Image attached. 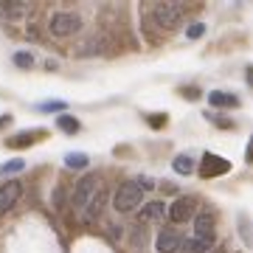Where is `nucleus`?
<instances>
[{"label":"nucleus","instance_id":"f257e3e1","mask_svg":"<svg viewBox=\"0 0 253 253\" xmlns=\"http://www.w3.org/2000/svg\"><path fill=\"white\" fill-rule=\"evenodd\" d=\"M141 200H144V191L138 183H124V186H118L116 197H113V208L126 214V211H135L141 206Z\"/></svg>","mask_w":253,"mask_h":253},{"label":"nucleus","instance_id":"f03ea898","mask_svg":"<svg viewBox=\"0 0 253 253\" xmlns=\"http://www.w3.org/2000/svg\"><path fill=\"white\" fill-rule=\"evenodd\" d=\"M99 189H101L99 177H96V174H84V177L76 183V189H73V208L82 211V208L96 197V191H99Z\"/></svg>","mask_w":253,"mask_h":253},{"label":"nucleus","instance_id":"7ed1b4c3","mask_svg":"<svg viewBox=\"0 0 253 253\" xmlns=\"http://www.w3.org/2000/svg\"><path fill=\"white\" fill-rule=\"evenodd\" d=\"M48 28H51L54 37H71L82 28V20L76 14H71V11H56L51 17V23H48Z\"/></svg>","mask_w":253,"mask_h":253},{"label":"nucleus","instance_id":"20e7f679","mask_svg":"<svg viewBox=\"0 0 253 253\" xmlns=\"http://www.w3.org/2000/svg\"><path fill=\"white\" fill-rule=\"evenodd\" d=\"M194 208H197V200L194 197H177L172 206L166 208V217L172 222H186V219L194 217Z\"/></svg>","mask_w":253,"mask_h":253},{"label":"nucleus","instance_id":"39448f33","mask_svg":"<svg viewBox=\"0 0 253 253\" xmlns=\"http://www.w3.org/2000/svg\"><path fill=\"white\" fill-rule=\"evenodd\" d=\"M155 20H158V26H163V28H174L183 20V6L180 3H163V6L155 9Z\"/></svg>","mask_w":253,"mask_h":253},{"label":"nucleus","instance_id":"423d86ee","mask_svg":"<svg viewBox=\"0 0 253 253\" xmlns=\"http://www.w3.org/2000/svg\"><path fill=\"white\" fill-rule=\"evenodd\" d=\"M228 169H231V161L219 158V155H206L203 166H200V174L203 177H217V174H225Z\"/></svg>","mask_w":253,"mask_h":253},{"label":"nucleus","instance_id":"0eeeda50","mask_svg":"<svg viewBox=\"0 0 253 253\" xmlns=\"http://www.w3.org/2000/svg\"><path fill=\"white\" fill-rule=\"evenodd\" d=\"M20 194H23V186H20L17 180H9L3 189H0V214H6V211H11V208L17 206Z\"/></svg>","mask_w":253,"mask_h":253},{"label":"nucleus","instance_id":"6e6552de","mask_svg":"<svg viewBox=\"0 0 253 253\" xmlns=\"http://www.w3.org/2000/svg\"><path fill=\"white\" fill-rule=\"evenodd\" d=\"M163 217H166V203H161V200L146 203V206L141 208V214H138L141 222H163Z\"/></svg>","mask_w":253,"mask_h":253},{"label":"nucleus","instance_id":"1a4fd4ad","mask_svg":"<svg viewBox=\"0 0 253 253\" xmlns=\"http://www.w3.org/2000/svg\"><path fill=\"white\" fill-rule=\"evenodd\" d=\"M180 242H183V239L177 234H169V231H166V234L158 236L155 248H158V253H177V251H180Z\"/></svg>","mask_w":253,"mask_h":253},{"label":"nucleus","instance_id":"9d476101","mask_svg":"<svg viewBox=\"0 0 253 253\" xmlns=\"http://www.w3.org/2000/svg\"><path fill=\"white\" fill-rule=\"evenodd\" d=\"M194 231H197V239H206V242H211V236H214V217L200 214L197 222H194Z\"/></svg>","mask_w":253,"mask_h":253},{"label":"nucleus","instance_id":"9b49d317","mask_svg":"<svg viewBox=\"0 0 253 253\" xmlns=\"http://www.w3.org/2000/svg\"><path fill=\"white\" fill-rule=\"evenodd\" d=\"M208 101H211L214 107H236V104H239V99H236V96H231V93H222V90L208 93Z\"/></svg>","mask_w":253,"mask_h":253},{"label":"nucleus","instance_id":"f8f14e48","mask_svg":"<svg viewBox=\"0 0 253 253\" xmlns=\"http://www.w3.org/2000/svg\"><path fill=\"white\" fill-rule=\"evenodd\" d=\"M208 248H211V242H206V239H197V236H191V239L180 242V251H177V253H206Z\"/></svg>","mask_w":253,"mask_h":253},{"label":"nucleus","instance_id":"ddd939ff","mask_svg":"<svg viewBox=\"0 0 253 253\" xmlns=\"http://www.w3.org/2000/svg\"><path fill=\"white\" fill-rule=\"evenodd\" d=\"M191 169H194V161H191L189 155H177L174 158V172L177 174H189Z\"/></svg>","mask_w":253,"mask_h":253},{"label":"nucleus","instance_id":"4468645a","mask_svg":"<svg viewBox=\"0 0 253 253\" xmlns=\"http://www.w3.org/2000/svg\"><path fill=\"white\" fill-rule=\"evenodd\" d=\"M101 200H104V191H96V197H93L90 200V203H87V206H90V208H87V214H84V219H93V217H99V211H101Z\"/></svg>","mask_w":253,"mask_h":253},{"label":"nucleus","instance_id":"2eb2a0df","mask_svg":"<svg viewBox=\"0 0 253 253\" xmlns=\"http://www.w3.org/2000/svg\"><path fill=\"white\" fill-rule=\"evenodd\" d=\"M65 163H68L71 169H84V166H87V155L84 152H71L68 158H65Z\"/></svg>","mask_w":253,"mask_h":253},{"label":"nucleus","instance_id":"dca6fc26","mask_svg":"<svg viewBox=\"0 0 253 253\" xmlns=\"http://www.w3.org/2000/svg\"><path fill=\"white\" fill-rule=\"evenodd\" d=\"M34 135H40V132H20V135L9 138L6 144H9V146H14V149H17V146H26V144H31V141H34Z\"/></svg>","mask_w":253,"mask_h":253},{"label":"nucleus","instance_id":"f3484780","mask_svg":"<svg viewBox=\"0 0 253 253\" xmlns=\"http://www.w3.org/2000/svg\"><path fill=\"white\" fill-rule=\"evenodd\" d=\"M59 129H65V132H76V129H79V121H76V118L73 116H59Z\"/></svg>","mask_w":253,"mask_h":253},{"label":"nucleus","instance_id":"a211bd4d","mask_svg":"<svg viewBox=\"0 0 253 253\" xmlns=\"http://www.w3.org/2000/svg\"><path fill=\"white\" fill-rule=\"evenodd\" d=\"M14 65H20V68H31V65H34V56L26 54V51H20V54H14Z\"/></svg>","mask_w":253,"mask_h":253},{"label":"nucleus","instance_id":"6ab92c4d","mask_svg":"<svg viewBox=\"0 0 253 253\" xmlns=\"http://www.w3.org/2000/svg\"><path fill=\"white\" fill-rule=\"evenodd\" d=\"M23 166H26V163H23V161H11V163H3V166H0V174H14V172H20Z\"/></svg>","mask_w":253,"mask_h":253},{"label":"nucleus","instance_id":"aec40b11","mask_svg":"<svg viewBox=\"0 0 253 253\" xmlns=\"http://www.w3.org/2000/svg\"><path fill=\"white\" fill-rule=\"evenodd\" d=\"M203 31H206V26H203V23H194V26L189 28V37L191 40H197V37H203Z\"/></svg>","mask_w":253,"mask_h":253},{"label":"nucleus","instance_id":"412c9836","mask_svg":"<svg viewBox=\"0 0 253 253\" xmlns=\"http://www.w3.org/2000/svg\"><path fill=\"white\" fill-rule=\"evenodd\" d=\"M42 110H65V104L62 101H45V104H40Z\"/></svg>","mask_w":253,"mask_h":253}]
</instances>
